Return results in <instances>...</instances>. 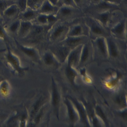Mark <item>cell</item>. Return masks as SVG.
<instances>
[{
  "label": "cell",
  "mask_w": 127,
  "mask_h": 127,
  "mask_svg": "<svg viewBox=\"0 0 127 127\" xmlns=\"http://www.w3.org/2000/svg\"><path fill=\"white\" fill-rule=\"evenodd\" d=\"M90 40V38L87 36H67L64 40L60 43L71 49L80 45H84Z\"/></svg>",
  "instance_id": "8"
},
{
  "label": "cell",
  "mask_w": 127,
  "mask_h": 127,
  "mask_svg": "<svg viewBox=\"0 0 127 127\" xmlns=\"http://www.w3.org/2000/svg\"><path fill=\"white\" fill-rule=\"evenodd\" d=\"M16 4L20 8V12L24 11L27 8L28 0H16Z\"/></svg>",
  "instance_id": "25"
},
{
  "label": "cell",
  "mask_w": 127,
  "mask_h": 127,
  "mask_svg": "<svg viewBox=\"0 0 127 127\" xmlns=\"http://www.w3.org/2000/svg\"><path fill=\"white\" fill-rule=\"evenodd\" d=\"M85 15L84 12L78 8L62 6L59 7L56 16L60 21L72 22Z\"/></svg>",
  "instance_id": "3"
},
{
  "label": "cell",
  "mask_w": 127,
  "mask_h": 127,
  "mask_svg": "<svg viewBox=\"0 0 127 127\" xmlns=\"http://www.w3.org/2000/svg\"><path fill=\"white\" fill-rule=\"evenodd\" d=\"M83 18L88 27L90 40H94L99 37L106 38L111 35L110 29L95 18L86 15Z\"/></svg>",
  "instance_id": "2"
},
{
  "label": "cell",
  "mask_w": 127,
  "mask_h": 127,
  "mask_svg": "<svg viewBox=\"0 0 127 127\" xmlns=\"http://www.w3.org/2000/svg\"><path fill=\"white\" fill-rule=\"evenodd\" d=\"M7 35L8 34L5 27L2 24H0V38L6 40L8 38Z\"/></svg>",
  "instance_id": "26"
},
{
  "label": "cell",
  "mask_w": 127,
  "mask_h": 127,
  "mask_svg": "<svg viewBox=\"0 0 127 127\" xmlns=\"http://www.w3.org/2000/svg\"><path fill=\"white\" fill-rule=\"evenodd\" d=\"M124 99L122 96H119L117 97V101L118 102L119 104H121V103L123 104V102H124Z\"/></svg>",
  "instance_id": "31"
},
{
  "label": "cell",
  "mask_w": 127,
  "mask_h": 127,
  "mask_svg": "<svg viewBox=\"0 0 127 127\" xmlns=\"http://www.w3.org/2000/svg\"><path fill=\"white\" fill-rule=\"evenodd\" d=\"M62 6H66L78 8L73 0H59L57 6L59 8Z\"/></svg>",
  "instance_id": "21"
},
{
  "label": "cell",
  "mask_w": 127,
  "mask_h": 127,
  "mask_svg": "<svg viewBox=\"0 0 127 127\" xmlns=\"http://www.w3.org/2000/svg\"><path fill=\"white\" fill-rule=\"evenodd\" d=\"M4 50H0V52H2V51H4Z\"/></svg>",
  "instance_id": "33"
},
{
  "label": "cell",
  "mask_w": 127,
  "mask_h": 127,
  "mask_svg": "<svg viewBox=\"0 0 127 127\" xmlns=\"http://www.w3.org/2000/svg\"><path fill=\"white\" fill-rule=\"evenodd\" d=\"M84 17L77 19L71 24L67 36H87L89 37V30L84 21Z\"/></svg>",
  "instance_id": "5"
},
{
  "label": "cell",
  "mask_w": 127,
  "mask_h": 127,
  "mask_svg": "<svg viewBox=\"0 0 127 127\" xmlns=\"http://www.w3.org/2000/svg\"><path fill=\"white\" fill-rule=\"evenodd\" d=\"M66 74L68 79L70 82H73L75 77L76 76L75 72L70 68V66H69L66 69Z\"/></svg>",
  "instance_id": "24"
},
{
  "label": "cell",
  "mask_w": 127,
  "mask_h": 127,
  "mask_svg": "<svg viewBox=\"0 0 127 127\" xmlns=\"http://www.w3.org/2000/svg\"><path fill=\"white\" fill-rule=\"evenodd\" d=\"M16 4V0H0V15L2 16L3 12L10 6Z\"/></svg>",
  "instance_id": "17"
},
{
  "label": "cell",
  "mask_w": 127,
  "mask_h": 127,
  "mask_svg": "<svg viewBox=\"0 0 127 127\" xmlns=\"http://www.w3.org/2000/svg\"><path fill=\"white\" fill-rule=\"evenodd\" d=\"M52 26H42L32 23L29 33L25 39L31 41H40L47 38V34Z\"/></svg>",
  "instance_id": "4"
},
{
  "label": "cell",
  "mask_w": 127,
  "mask_h": 127,
  "mask_svg": "<svg viewBox=\"0 0 127 127\" xmlns=\"http://www.w3.org/2000/svg\"><path fill=\"white\" fill-rule=\"evenodd\" d=\"M45 62L46 64H50L53 62V59L52 56L49 53H47L45 56Z\"/></svg>",
  "instance_id": "28"
},
{
  "label": "cell",
  "mask_w": 127,
  "mask_h": 127,
  "mask_svg": "<svg viewBox=\"0 0 127 127\" xmlns=\"http://www.w3.org/2000/svg\"><path fill=\"white\" fill-rule=\"evenodd\" d=\"M83 45H81L73 49L69 56L68 64L69 66L75 64L78 60V58L81 53Z\"/></svg>",
  "instance_id": "15"
},
{
  "label": "cell",
  "mask_w": 127,
  "mask_h": 127,
  "mask_svg": "<svg viewBox=\"0 0 127 127\" xmlns=\"http://www.w3.org/2000/svg\"><path fill=\"white\" fill-rule=\"evenodd\" d=\"M77 7L84 12L89 6L88 0H73Z\"/></svg>",
  "instance_id": "22"
},
{
  "label": "cell",
  "mask_w": 127,
  "mask_h": 127,
  "mask_svg": "<svg viewBox=\"0 0 127 127\" xmlns=\"http://www.w3.org/2000/svg\"><path fill=\"white\" fill-rule=\"evenodd\" d=\"M21 21L18 18L12 20L6 28L5 27L7 33H10V34L13 35H18L20 26Z\"/></svg>",
  "instance_id": "14"
},
{
  "label": "cell",
  "mask_w": 127,
  "mask_h": 127,
  "mask_svg": "<svg viewBox=\"0 0 127 127\" xmlns=\"http://www.w3.org/2000/svg\"><path fill=\"white\" fill-rule=\"evenodd\" d=\"M53 104L55 107H57L59 103V97L58 93L56 90L55 85L53 82Z\"/></svg>",
  "instance_id": "23"
},
{
  "label": "cell",
  "mask_w": 127,
  "mask_h": 127,
  "mask_svg": "<svg viewBox=\"0 0 127 127\" xmlns=\"http://www.w3.org/2000/svg\"><path fill=\"white\" fill-rule=\"evenodd\" d=\"M32 25V23L31 21H21L18 35L20 37L25 38L29 33Z\"/></svg>",
  "instance_id": "13"
},
{
  "label": "cell",
  "mask_w": 127,
  "mask_h": 127,
  "mask_svg": "<svg viewBox=\"0 0 127 127\" xmlns=\"http://www.w3.org/2000/svg\"><path fill=\"white\" fill-rule=\"evenodd\" d=\"M38 10L32 9L27 7L24 11L20 12L18 18L21 21L32 22L39 14Z\"/></svg>",
  "instance_id": "12"
},
{
  "label": "cell",
  "mask_w": 127,
  "mask_h": 127,
  "mask_svg": "<svg viewBox=\"0 0 127 127\" xmlns=\"http://www.w3.org/2000/svg\"><path fill=\"white\" fill-rule=\"evenodd\" d=\"M127 24V17H125L110 29L111 35L118 39L126 40Z\"/></svg>",
  "instance_id": "7"
},
{
  "label": "cell",
  "mask_w": 127,
  "mask_h": 127,
  "mask_svg": "<svg viewBox=\"0 0 127 127\" xmlns=\"http://www.w3.org/2000/svg\"><path fill=\"white\" fill-rule=\"evenodd\" d=\"M70 98L71 101H72L75 104L76 107L77 108V110L78 111L79 114H80V116H81L82 122H83L86 125H87L88 123L87 121V119H86V114H85V112L84 109H83L81 106L80 105V104L78 103L77 101H76L74 99L72 98H70Z\"/></svg>",
  "instance_id": "19"
},
{
  "label": "cell",
  "mask_w": 127,
  "mask_h": 127,
  "mask_svg": "<svg viewBox=\"0 0 127 127\" xmlns=\"http://www.w3.org/2000/svg\"><path fill=\"white\" fill-rule=\"evenodd\" d=\"M102 0H88L89 6L91 5H95L102 1Z\"/></svg>",
  "instance_id": "30"
},
{
  "label": "cell",
  "mask_w": 127,
  "mask_h": 127,
  "mask_svg": "<svg viewBox=\"0 0 127 127\" xmlns=\"http://www.w3.org/2000/svg\"><path fill=\"white\" fill-rule=\"evenodd\" d=\"M96 114H98V116H99L102 119V120L104 121L106 125V124L107 125V120L105 116L104 113L102 112V110L101 108L99 107H97L96 108Z\"/></svg>",
  "instance_id": "27"
},
{
  "label": "cell",
  "mask_w": 127,
  "mask_h": 127,
  "mask_svg": "<svg viewBox=\"0 0 127 127\" xmlns=\"http://www.w3.org/2000/svg\"><path fill=\"white\" fill-rule=\"evenodd\" d=\"M48 0L52 4L56 6H57L58 2L59 1V0Z\"/></svg>",
  "instance_id": "32"
},
{
  "label": "cell",
  "mask_w": 127,
  "mask_h": 127,
  "mask_svg": "<svg viewBox=\"0 0 127 127\" xmlns=\"http://www.w3.org/2000/svg\"><path fill=\"white\" fill-rule=\"evenodd\" d=\"M112 11L113 10H110L99 13H93L86 15H88L94 18L105 27L108 28Z\"/></svg>",
  "instance_id": "10"
},
{
  "label": "cell",
  "mask_w": 127,
  "mask_h": 127,
  "mask_svg": "<svg viewBox=\"0 0 127 127\" xmlns=\"http://www.w3.org/2000/svg\"></svg>",
  "instance_id": "34"
},
{
  "label": "cell",
  "mask_w": 127,
  "mask_h": 127,
  "mask_svg": "<svg viewBox=\"0 0 127 127\" xmlns=\"http://www.w3.org/2000/svg\"><path fill=\"white\" fill-rule=\"evenodd\" d=\"M20 10L17 5L14 4L8 7L3 12L2 17L6 23L18 18Z\"/></svg>",
  "instance_id": "9"
},
{
  "label": "cell",
  "mask_w": 127,
  "mask_h": 127,
  "mask_svg": "<svg viewBox=\"0 0 127 127\" xmlns=\"http://www.w3.org/2000/svg\"><path fill=\"white\" fill-rule=\"evenodd\" d=\"M103 0L111 4L120 6V4L123 0Z\"/></svg>",
  "instance_id": "29"
},
{
  "label": "cell",
  "mask_w": 127,
  "mask_h": 127,
  "mask_svg": "<svg viewBox=\"0 0 127 127\" xmlns=\"http://www.w3.org/2000/svg\"><path fill=\"white\" fill-rule=\"evenodd\" d=\"M49 15L39 14L36 18L32 22L33 24L42 25V26H48L49 24L48 21ZM52 26V25H51Z\"/></svg>",
  "instance_id": "16"
},
{
  "label": "cell",
  "mask_w": 127,
  "mask_h": 127,
  "mask_svg": "<svg viewBox=\"0 0 127 127\" xmlns=\"http://www.w3.org/2000/svg\"><path fill=\"white\" fill-rule=\"evenodd\" d=\"M65 103L66 105L67 108H68V113H69L70 119L71 122L74 123L76 121V119H77V116H76L75 113L74 111L72 105H71L69 101L66 100L65 101Z\"/></svg>",
  "instance_id": "20"
},
{
  "label": "cell",
  "mask_w": 127,
  "mask_h": 127,
  "mask_svg": "<svg viewBox=\"0 0 127 127\" xmlns=\"http://www.w3.org/2000/svg\"><path fill=\"white\" fill-rule=\"evenodd\" d=\"M59 7L50 3L48 0H46L38 10L39 14L56 15Z\"/></svg>",
  "instance_id": "11"
},
{
  "label": "cell",
  "mask_w": 127,
  "mask_h": 127,
  "mask_svg": "<svg viewBox=\"0 0 127 127\" xmlns=\"http://www.w3.org/2000/svg\"><path fill=\"white\" fill-rule=\"evenodd\" d=\"M75 21L65 22L57 21L48 31L47 39L52 43H58L61 42L66 37L70 27Z\"/></svg>",
  "instance_id": "1"
},
{
  "label": "cell",
  "mask_w": 127,
  "mask_h": 127,
  "mask_svg": "<svg viewBox=\"0 0 127 127\" xmlns=\"http://www.w3.org/2000/svg\"><path fill=\"white\" fill-rule=\"evenodd\" d=\"M120 9V6L111 4L103 0L95 5H91L87 7L84 11L85 15L93 13H99L110 10Z\"/></svg>",
  "instance_id": "6"
},
{
  "label": "cell",
  "mask_w": 127,
  "mask_h": 127,
  "mask_svg": "<svg viewBox=\"0 0 127 127\" xmlns=\"http://www.w3.org/2000/svg\"><path fill=\"white\" fill-rule=\"evenodd\" d=\"M46 0H28L27 6L35 10H38Z\"/></svg>",
  "instance_id": "18"
}]
</instances>
